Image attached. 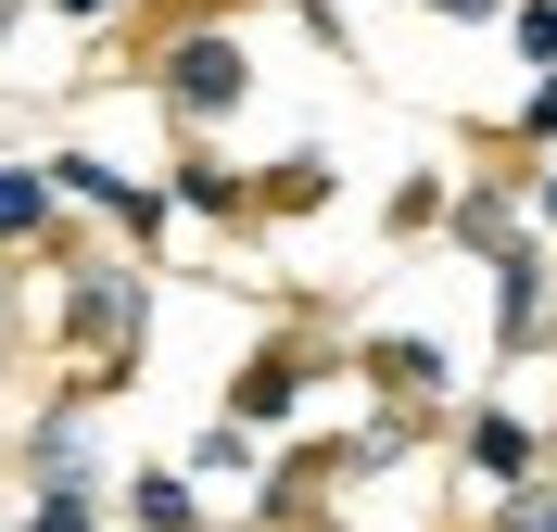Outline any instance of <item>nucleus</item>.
Here are the masks:
<instances>
[{
  "label": "nucleus",
  "mask_w": 557,
  "mask_h": 532,
  "mask_svg": "<svg viewBox=\"0 0 557 532\" xmlns=\"http://www.w3.org/2000/svg\"><path fill=\"white\" fill-rule=\"evenodd\" d=\"M165 89H177V114H228L242 102V38H177Z\"/></svg>",
  "instance_id": "nucleus-1"
},
{
  "label": "nucleus",
  "mask_w": 557,
  "mask_h": 532,
  "mask_svg": "<svg viewBox=\"0 0 557 532\" xmlns=\"http://www.w3.org/2000/svg\"><path fill=\"white\" fill-rule=\"evenodd\" d=\"M26 532H89V482H51V495L26 507Z\"/></svg>",
  "instance_id": "nucleus-10"
},
{
  "label": "nucleus",
  "mask_w": 557,
  "mask_h": 532,
  "mask_svg": "<svg viewBox=\"0 0 557 532\" xmlns=\"http://www.w3.org/2000/svg\"><path fill=\"white\" fill-rule=\"evenodd\" d=\"M114 330H127V343H139V292L89 280V292H76V343H114Z\"/></svg>",
  "instance_id": "nucleus-7"
},
{
  "label": "nucleus",
  "mask_w": 557,
  "mask_h": 532,
  "mask_svg": "<svg viewBox=\"0 0 557 532\" xmlns=\"http://www.w3.org/2000/svg\"><path fill=\"white\" fill-rule=\"evenodd\" d=\"M292 393H305V355H253V368H242V381H228V419H292Z\"/></svg>",
  "instance_id": "nucleus-3"
},
{
  "label": "nucleus",
  "mask_w": 557,
  "mask_h": 532,
  "mask_svg": "<svg viewBox=\"0 0 557 532\" xmlns=\"http://www.w3.org/2000/svg\"><path fill=\"white\" fill-rule=\"evenodd\" d=\"M494 532H557V495H532V482H520V495H507V520H494Z\"/></svg>",
  "instance_id": "nucleus-12"
},
{
  "label": "nucleus",
  "mask_w": 557,
  "mask_h": 532,
  "mask_svg": "<svg viewBox=\"0 0 557 532\" xmlns=\"http://www.w3.org/2000/svg\"><path fill=\"white\" fill-rule=\"evenodd\" d=\"M368 381H381V393H444V343L393 330V343H368Z\"/></svg>",
  "instance_id": "nucleus-5"
},
{
  "label": "nucleus",
  "mask_w": 557,
  "mask_h": 532,
  "mask_svg": "<svg viewBox=\"0 0 557 532\" xmlns=\"http://www.w3.org/2000/svg\"><path fill=\"white\" fill-rule=\"evenodd\" d=\"M177 203H203V215H228V203H242V177H228V165H177Z\"/></svg>",
  "instance_id": "nucleus-11"
},
{
  "label": "nucleus",
  "mask_w": 557,
  "mask_h": 532,
  "mask_svg": "<svg viewBox=\"0 0 557 532\" xmlns=\"http://www.w3.org/2000/svg\"><path fill=\"white\" fill-rule=\"evenodd\" d=\"M469 469H494V482L520 495V482H532V431L507 419V406H482V419H469Z\"/></svg>",
  "instance_id": "nucleus-4"
},
{
  "label": "nucleus",
  "mask_w": 557,
  "mask_h": 532,
  "mask_svg": "<svg viewBox=\"0 0 557 532\" xmlns=\"http://www.w3.org/2000/svg\"><path fill=\"white\" fill-rule=\"evenodd\" d=\"M127 520L139 532H190V482H177V469H139V482H127Z\"/></svg>",
  "instance_id": "nucleus-6"
},
{
  "label": "nucleus",
  "mask_w": 557,
  "mask_h": 532,
  "mask_svg": "<svg viewBox=\"0 0 557 532\" xmlns=\"http://www.w3.org/2000/svg\"><path fill=\"white\" fill-rule=\"evenodd\" d=\"M545 215H557V177H545Z\"/></svg>",
  "instance_id": "nucleus-15"
},
{
  "label": "nucleus",
  "mask_w": 557,
  "mask_h": 532,
  "mask_svg": "<svg viewBox=\"0 0 557 532\" xmlns=\"http://www.w3.org/2000/svg\"><path fill=\"white\" fill-rule=\"evenodd\" d=\"M64 13H114V0H64Z\"/></svg>",
  "instance_id": "nucleus-14"
},
{
  "label": "nucleus",
  "mask_w": 557,
  "mask_h": 532,
  "mask_svg": "<svg viewBox=\"0 0 557 532\" xmlns=\"http://www.w3.org/2000/svg\"><path fill=\"white\" fill-rule=\"evenodd\" d=\"M51 190H64V177H38V165H0V242H13V228H38V215H51Z\"/></svg>",
  "instance_id": "nucleus-9"
},
{
  "label": "nucleus",
  "mask_w": 557,
  "mask_h": 532,
  "mask_svg": "<svg viewBox=\"0 0 557 532\" xmlns=\"http://www.w3.org/2000/svg\"><path fill=\"white\" fill-rule=\"evenodd\" d=\"M532 305H545V253H494V343H507V355H520L532 343Z\"/></svg>",
  "instance_id": "nucleus-2"
},
{
  "label": "nucleus",
  "mask_w": 557,
  "mask_h": 532,
  "mask_svg": "<svg viewBox=\"0 0 557 532\" xmlns=\"http://www.w3.org/2000/svg\"><path fill=\"white\" fill-rule=\"evenodd\" d=\"M51 177H64V190H89V203H114V215H127V228H152V203H139V190H127V177H114V165H89V152H64V165H51Z\"/></svg>",
  "instance_id": "nucleus-8"
},
{
  "label": "nucleus",
  "mask_w": 557,
  "mask_h": 532,
  "mask_svg": "<svg viewBox=\"0 0 557 532\" xmlns=\"http://www.w3.org/2000/svg\"><path fill=\"white\" fill-rule=\"evenodd\" d=\"M532 127H545V140H557V76H545V89H532Z\"/></svg>",
  "instance_id": "nucleus-13"
}]
</instances>
